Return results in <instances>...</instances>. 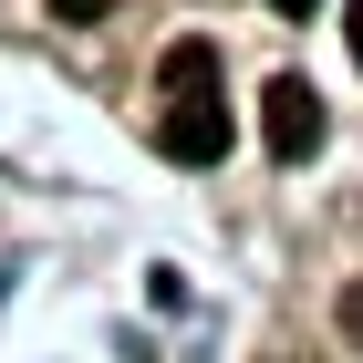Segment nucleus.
Instances as JSON below:
<instances>
[{
	"instance_id": "obj_1",
	"label": "nucleus",
	"mask_w": 363,
	"mask_h": 363,
	"mask_svg": "<svg viewBox=\"0 0 363 363\" xmlns=\"http://www.w3.org/2000/svg\"><path fill=\"white\" fill-rule=\"evenodd\" d=\"M156 145H167L177 167H218L228 156V94H218V42H167L156 52Z\"/></svg>"
},
{
	"instance_id": "obj_2",
	"label": "nucleus",
	"mask_w": 363,
	"mask_h": 363,
	"mask_svg": "<svg viewBox=\"0 0 363 363\" xmlns=\"http://www.w3.org/2000/svg\"><path fill=\"white\" fill-rule=\"evenodd\" d=\"M259 145H270L280 167H301V156H322V94H311L301 73H280V84L259 94Z\"/></svg>"
},
{
	"instance_id": "obj_3",
	"label": "nucleus",
	"mask_w": 363,
	"mask_h": 363,
	"mask_svg": "<svg viewBox=\"0 0 363 363\" xmlns=\"http://www.w3.org/2000/svg\"><path fill=\"white\" fill-rule=\"evenodd\" d=\"M52 11H62V21H104L114 0H52Z\"/></svg>"
},
{
	"instance_id": "obj_4",
	"label": "nucleus",
	"mask_w": 363,
	"mask_h": 363,
	"mask_svg": "<svg viewBox=\"0 0 363 363\" xmlns=\"http://www.w3.org/2000/svg\"><path fill=\"white\" fill-rule=\"evenodd\" d=\"M342 333L363 342V280H353V291H342Z\"/></svg>"
},
{
	"instance_id": "obj_5",
	"label": "nucleus",
	"mask_w": 363,
	"mask_h": 363,
	"mask_svg": "<svg viewBox=\"0 0 363 363\" xmlns=\"http://www.w3.org/2000/svg\"><path fill=\"white\" fill-rule=\"evenodd\" d=\"M270 11H280V21H311V11H322V0H270Z\"/></svg>"
},
{
	"instance_id": "obj_6",
	"label": "nucleus",
	"mask_w": 363,
	"mask_h": 363,
	"mask_svg": "<svg viewBox=\"0 0 363 363\" xmlns=\"http://www.w3.org/2000/svg\"><path fill=\"white\" fill-rule=\"evenodd\" d=\"M342 31H353V62H363V0H353V11H342Z\"/></svg>"
}]
</instances>
